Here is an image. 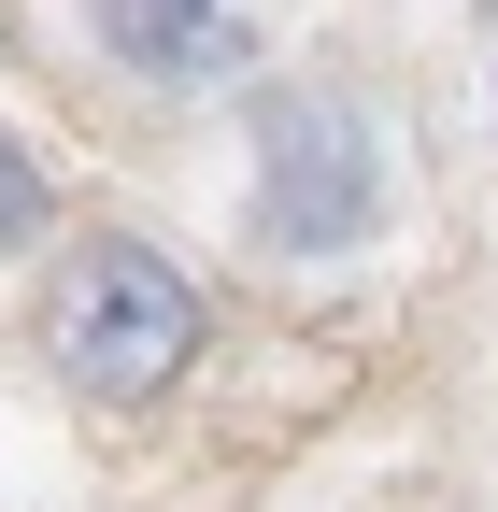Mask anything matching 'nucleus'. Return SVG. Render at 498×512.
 <instances>
[{"instance_id":"1","label":"nucleus","mask_w":498,"mask_h":512,"mask_svg":"<svg viewBox=\"0 0 498 512\" xmlns=\"http://www.w3.org/2000/svg\"><path fill=\"white\" fill-rule=\"evenodd\" d=\"M43 356H57V384H86V399H157V384L200 356V285H185L157 242H86V256H57Z\"/></svg>"},{"instance_id":"2","label":"nucleus","mask_w":498,"mask_h":512,"mask_svg":"<svg viewBox=\"0 0 498 512\" xmlns=\"http://www.w3.org/2000/svg\"><path fill=\"white\" fill-rule=\"evenodd\" d=\"M257 242L271 256H356L385 228V128L342 86H271L257 100Z\"/></svg>"},{"instance_id":"3","label":"nucleus","mask_w":498,"mask_h":512,"mask_svg":"<svg viewBox=\"0 0 498 512\" xmlns=\"http://www.w3.org/2000/svg\"><path fill=\"white\" fill-rule=\"evenodd\" d=\"M114 72H143V86H228L242 57H257V29L242 15H200V0H114V15H86Z\"/></svg>"},{"instance_id":"4","label":"nucleus","mask_w":498,"mask_h":512,"mask_svg":"<svg viewBox=\"0 0 498 512\" xmlns=\"http://www.w3.org/2000/svg\"><path fill=\"white\" fill-rule=\"evenodd\" d=\"M43 228H57V185H43V157L15 143V128H0V256H29Z\"/></svg>"}]
</instances>
